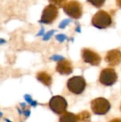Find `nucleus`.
Listing matches in <instances>:
<instances>
[{
	"instance_id": "1",
	"label": "nucleus",
	"mask_w": 121,
	"mask_h": 122,
	"mask_svg": "<svg viewBox=\"0 0 121 122\" xmlns=\"http://www.w3.org/2000/svg\"><path fill=\"white\" fill-rule=\"evenodd\" d=\"M91 23L99 29H105L112 24V18L107 12L104 10L98 11L92 17Z\"/></svg>"
},
{
	"instance_id": "2",
	"label": "nucleus",
	"mask_w": 121,
	"mask_h": 122,
	"mask_svg": "<svg viewBox=\"0 0 121 122\" xmlns=\"http://www.w3.org/2000/svg\"><path fill=\"white\" fill-rule=\"evenodd\" d=\"M64 12L67 16L74 19H79L82 16L83 8L81 3L76 0H71L68 2L63 8Z\"/></svg>"
},
{
	"instance_id": "3",
	"label": "nucleus",
	"mask_w": 121,
	"mask_h": 122,
	"mask_svg": "<svg viewBox=\"0 0 121 122\" xmlns=\"http://www.w3.org/2000/svg\"><path fill=\"white\" fill-rule=\"evenodd\" d=\"M66 86L71 93L80 95L86 89V82L82 76H73L68 80Z\"/></svg>"
},
{
	"instance_id": "4",
	"label": "nucleus",
	"mask_w": 121,
	"mask_h": 122,
	"mask_svg": "<svg viewBox=\"0 0 121 122\" xmlns=\"http://www.w3.org/2000/svg\"><path fill=\"white\" fill-rule=\"evenodd\" d=\"M91 110L94 114L103 116L105 115L110 109V103L108 100L105 99L103 97H99L91 101Z\"/></svg>"
},
{
	"instance_id": "5",
	"label": "nucleus",
	"mask_w": 121,
	"mask_h": 122,
	"mask_svg": "<svg viewBox=\"0 0 121 122\" xmlns=\"http://www.w3.org/2000/svg\"><path fill=\"white\" fill-rule=\"evenodd\" d=\"M67 101L61 96H55L49 101V107L54 113L57 115H62L66 112L67 108Z\"/></svg>"
},
{
	"instance_id": "6",
	"label": "nucleus",
	"mask_w": 121,
	"mask_h": 122,
	"mask_svg": "<svg viewBox=\"0 0 121 122\" xmlns=\"http://www.w3.org/2000/svg\"><path fill=\"white\" fill-rule=\"evenodd\" d=\"M118 79L117 73L113 68H105L101 71L99 77L100 82L104 86H112Z\"/></svg>"
},
{
	"instance_id": "7",
	"label": "nucleus",
	"mask_w": 121,
	"mask_h": 122,
	"mask_svg": "<svg viewBox=\"0 0 121 122\" xmlns=\"http://www.w3.org/2000/svg\"><path fill=\"white\" fill-rule=\"evenodd\" d=\"M57 16H58V8L54 5L49 4L42 11L40 23H45V24H51L57 19Z\"/></svg>"
},
{
	"instance_id": "8",
	"label": "nucleus",
	"mask_w": 121,
	"mask_h": 122,
	"mask_svg": "<svg viewBox=\"0 0 121 122\" xmlns=\"http://www.w3.org/2000/svg\"><path fill=\"white\" fill-rule=\"evenodd\" d=\"M81 57L86 63L92 66H98L101 61V57L97 52L89 48H84L81 51Z\"/></svg>"
},
{
	"instance_id": "9",
	"label": "nucleus",
	"mask_w": 121,
	"mask_h": 122,
	"mask_svg": "<svg viewBox=\"0 0 121 122\" xmlns=\"http://www.w3.org/2000/svg\"><path fill=\"white\" fill-rule=\"evenodd\" d=\"M105 61L110 66H115L121 62V51L118 49L110 50L105 55Z\"/></svg>"
},
{
	"instance_id": "10",
	"label": "nucleus",
	"mask_w": 121,
	"mask_h": 122,
	"mask_svg": "<svg viewBox=\"0 0 121 122\" xmlns=\"http://www.w3.org/2000/svg\"><path fill=\"white\" fill-rule=\"evenodd\" d=\"M56 69L61 75H69L73 71V66L69 60L63 59L58 61Z\"/></svg>"
},
{
	"instance_id": "11",
	"label": "nucleus",
	"mask_w": 121,
	"mask_h": 122,
	"mask_svg": "<svg viewBox=\"0 0 121 122\" xmlns=\"http://www.w3.org/2000/svg\"><path fill=\"white\" fill-rule=\"evenodd\" d=\"M37 79L47 86H51L52 84V76L46 71H40L37 74Z\"/></svg>"
},
{
	"instance_id": "12",
	"label": "nucleus",
	"mask_w": 121,
	"mask_h": 122,
	"mask_svg": "<svg viewBox=\"0 0 121 122\" xmlns=\"http://www.w3.org/2000/svg\"><path fill=\"white\" fill-rule=\"evenodd\" d=\"M59 122H79L76 115H74L71 112H65L61 115Z\"/></svg>"
},
{
	"instance_id": "13",
	"label": "nucleus",
	"mask_w": 121,
	"mask_h": 122,
	"mask_svg": "<svg viewBox=\"0 0 121 122\" xmlns=\"http://www.w3.org/2000/svg\"><path fill=\"white\" fill-rule=\"evenodd\" d=\"M77 119L79 121L81 122H90L91 121V114L88 111H84L82 112L79 113L78 115H76Z\"/></svg>"
},
{
	"instance_id": "14",
	"label": "nucleus",
	"mask_w": 121,
	"mask_h": 122,
	"mask_svg": "<svg viewBox=\"0 0 121 122\" xmlns=\"http://www.w3.org/2000/svg\"><path fill=\"white\" fill-rule=\"evenodd\" d=\"M50 4L54 5L55 7L58 8H64L65 5L67 3V0H48Z\"/></svg>"
},
{
	"instance_id": "15",
	"label": "nucleus",
	"mask_w": 121,
	"mask_h": 122,
	"mask_svg": "<svg viewBox=\"0 0 121 122\" xmlns=\"http://www.w3.org/2000/svg\"><path fill=\"white\" fill-rule=\"evenodd\" d=\"M86 1L93 5L94 7H95V8H100L105 3V0H86Z\"/></svg>"
},
{
	"instance_id": "16",
	"label": "nucleus",
	"mask_w": 121,
	"mask_h": 122,
	"mask_svg": "<svg viewBox=\"0 0 121 122\" xmlns=\"http://www.w3.org/2000/svg\"><path fill=\"white\" fill-rule=\"evenodd\" d=\"M110 122H121V119L120 118H115V119L111 120Z\"/></svg>"
},
{
	"instance_id": "17",
	"label": "nucleus",
	"mask_w": 121,
	"mask_h": 122,
	"mask_svg": "<svg viewBox=\"0 0 121 122\" xmlns=\"http://www.w3.org/2000/svg\"><path fill=\"white\" fill-rule=\"evenodd\" d=\"M116 3L120 8H121V0H116Z\"/></svg>"
},
{
	"instance_id": "18",
	"label": "nucleus",
	"mask_w": 121,
	"mask_h": 122,
	"mask_svg": "<svg viewBox=\"0 0 121 122\" xmlns=\"http://www.w3.org/2000/svg\"><path fill=\"white\" fill-rule=\"evenodd\" d=\"M120 111H121V105H120Z\"/></svg>"
}]
</instances>
